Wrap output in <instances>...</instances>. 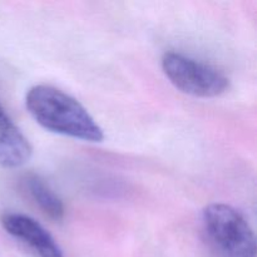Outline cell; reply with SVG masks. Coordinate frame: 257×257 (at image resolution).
Masks as SVG:
<instances>
[{
  "label": "cell",
  "instance_id": "1",
  "mask_svg": "<svg viewBox=\"0 0 257 257\" xmlns=\"http://www.w3.org/2000/svg\"><path fill=\"white\" fill-rule=\"evenodd\" d=\"M30 115L44 130L85 142L98 143L104 133L87 108L75 98L48 84L30 88L25 95Z\"/></svg>",
  "mask_w": 257,
  "mask_h": 257
},
{
  "label": "cell",
  "instance_id": "4",
  "mask_svg": "<svg viewBox=\"0 0 257 257\" xmlns=\"http://www.w3.org/2000/svg\"><path fill=\"white\" fill-rule=\"evenodd\" d=\"M0 222L10 236L24 243L37 257H64L54 237L30 216L8 212L2 216Z\"/></svg>",
  "mask_w": 257,
  "mask_h": 257
},
{
  "label": "cell",
  "instance_id": "5",
  "mask_svg": "<svg viewBox=\"0 0 257 257\" xmlns=\"http://www.w3.org/2000/svg\"><path fill=\"white\" fill-rule=\"evenodd\" d=\"M33 147L0 105V166L18 168L29 162Z\"/></svg>",
  "mask_w": 257,
  "mask_h": 257
},
{
  "label": "cell",
  "instance_id": "6",
  "mask_svg": "<svg viewBox=\"0 0 257 257\" xmlns=\"http://www.w3.org/2000/svg\"><path fill=\"white\" fill-rule=\"evenodd\" d=\"M23 186L30 200L48 218L55 222H60L64 218L65 208L62 200L40 176L28 173L23 178Z\"/></svg>",
  "mask_w": 257,
  "mask_h": 257
},
{
  "label": "cell",
  "instance_id": "2",
  "mask_svg": "<svg viewBox=\"0 0 257 257\" xmlns=\"http://www.w3.org/2000/svg\"><path fill=\"white\" fill-rule=\"evenodd\" d=\"M205 231L222 257H256V238L242 213L226 203H211L203 210Z\"/></svg>",
  "mask_w": 257,
  "mask_h": 257
},
{
  "label": "cell",
  "instance_id": "3",
  "mask_svg": "<svg viewBox=\"0 0 257 257\" xmlns=\"http://www.w3.org/2000/svg\"><path fill=\"white\" fill-rule=\"evenodd\" d=\"M162 69L177 89L193 97H218L230 87V79L222 70L182 53H165Z\"/></svg>",
  "mask_w": 257,
  "mask_h": 257
}]
</instances>
